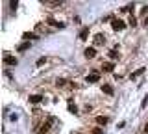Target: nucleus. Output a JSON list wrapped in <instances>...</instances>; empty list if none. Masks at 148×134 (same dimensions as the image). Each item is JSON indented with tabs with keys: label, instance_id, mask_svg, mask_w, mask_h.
Instances as JSON below:
<instances>
[{
	"label": "nucleus",
	"instance_id": "9",
	"mask_svg": "<svg viewBox=\"0 0 148 134\" xmlns=\"http://www.w3.org/2000/svg\"><path fill=\"white\" fill-rule=\"evenodd\" d=\"M102 91H104L106 95H113V86H111V84H104V86H102Z\"/></svg>",
	"mask_w": 148,
	"mask_h": 134
},
{
	"label": "nucleus",
	"instance_id": "22",
	"mask_svg": "<svg viewBox=\"0 0 148 134\" xmlns=\"http://www.w3.org/2000/svg\"><path fill=\"white\" fill-rule=\"evenodd\" d=\"M146 104H148V95L145 97V99H143V108H145V106H146Z\"/></svg>",
	"mask_w": 148,
	"mask_h": 134
},
{
	"label": "nucleus",
	"instance_id": "5",
	"mask_svg": "<svg viewBox=\"0 0 148 134\" xmlns=\"http://www.w3.org/2000/svg\"><path fill=\"white\" fill-rule=\"evenodd\" d=\"M113 69H115L113 62H104V63H102V73H111Z\"/></svg>",
	"mask_w": 148,
	"mask_h": 134
},
{
	"label": "nucleus",
	"instance_id": "10",
	"mask_svg": "<svg viewBox=\"0 0 148 134\" xmlns=\"http://www.w3.org/2000/svg\"><path fill=\"white\" fill-rule=\"evenodd\" d=\"M83 54H85V58H95L96 56V50L92 49V47H89V49H85V52H83Z\"/></svg>",
	"mask_w": 148,
	"mask_h": 134
},
{
	"label": "nucleus",
	"instance_id": "8",
	"mask_svg": "<svg viewBox=\"0 0 148 134\" xmlns=\"http://www.w3.org/2000/svg\"><path fill=\"white\" fill-rule=\"evenodd\" d=\"M104 41H106L104 35H102V34H96V35H95V39H92V43H95V47H98V45L104 43Z\"/></svg>",
	"mask_w": 148,
	"mask_h": 134
},
{
	"label": "nucleus",
	"instance_id": "6",
	"mask_svg": "<svg viewBox=\"0 0 148 134\" xmlns=\"http://www.w3.org/2000/svg\"><path fill=\"white\" fill-rule=\"evenodd\" d=\"M46 22H48L50 26H54V28H65L63 22H58L56 19H52V17H46Z\"/></svg>",
	"mask_w": 148,
	"mask_h": 134
},
{
	"label": "nucleus",
	"instance_id": "15",
	"mask_svg": "<svg viewBox=\"0 0 148 134\" xmlns=\"http://www.w3.org/2000/svg\"><path fill=\"white\" fill-rule=\"evenodd\" d=\"M87 35H89V28H83L80 32V39H87Z\"/></svg>",
	"mask_w": 148,
	"mask_h": 134
},
{
	"label": "nucleus",
	"instance_id": "17",
	"mask_svg": "<svg viewBox=\"0 0 148 134\" xmlns=\"http://www.w3.org/2000/svg\"><path fill=\"white\" fill-rule=\"evenodd\" d=\"M46 62H48V58H39V60H37V67H43Z\"/></svg>",
	"mask_w": 148,
	"mask_h": 134
},
{
	"label": "nucleus",
	"instance_id": "2",
	"mask_svg": "<svg viewBox=\"0 0 148 134\" xmlns=\"http://www.w3.org/2000/svg\"><path fill=\"white\" fill-rule=\"evenodd\" d=\"M111 28H113L115 32L124 30V28H126V22H124L122 19H117V17H115V19H111Z\"/></svg>",
	"mask_w": 148,
	"mask_h": 134
},
{
	"label": "nucleus",
	"instance_id": "3",
	"mask_svg": "<svg viewBox=\"0 0 148 134\" xmlns=\"http://www.w3.org/2000/svg\"><path fill=\"white\" fill-rule=\"evenodd\" d=\"M4 63H6V65H17L18 60H17V56H13V54L4 52Z\"/></svg>",
	"mask_w": 148,
	"mask_h": 134
},
{
	"label": "nucleus",
	"instance_id": "19",
	"mask_svg": "<svg viewBox=\"0 0 148 134\" xmlns=\"http://www.w3.org/2000/svg\"><path fill=\"white\" fill-rule=\"evenodd\" d=\"M28 47H30V45H28V43H21V45H18V50H26Z\"/></svg>",
	"mask_w": 148,
	"mask_h": 134
},
{
	"label": "nucleus",
	"instance_id": "23",
	"mask_svg": "<svg viewBox=\"0 0 148 134\" xmlns=\"http://www.w3.org/2000/svg\"><path fill=\"white\" fill-rule=\"evenodd\" d=\"M145 132H146V134H148V123H146V125H145Z\"/></svg>",
	"mask_w": 148,
	"mask_h": 134
},
{
	"label": "nucleus",
	"instance_id": "24",
	"mask_svg": "<svg viewBox=\"0 0 148 134\" xmlns=\"http://www.w3.org/2000/svg\"><path fill=\"white\" fill-rule=\"evenodd\" d=\"M76 134H80V132H76Z\"/></svg>",
	"mask_w": 148,
	"mask_h": 134
},
{
	"label": "nucleus",
	"instance_id": "7",
	"mask_svg": "<svg viewBox=\"0 0 148 134\" xmlns=\"http://www.w3.org/2000/svg\"><path fill=\"white\" fill-rule=\"evenodd\" d=\"M61 4H63V2H59V0H46L45 6H46V8H61Z\"/></svg>",
	"mask_w": 148,
	"mask_h": 134
},
{
	"label": "nucleus",
	"instance_id": "20",
	"mask_svg": "<svg viewBox=\"0 0 148 134\" xmlns=\"http://www.w3.org/2000/svg\"><path fill=\"white\" fill-rule=\"evenodd\" d=\"M130 24H132V26H135V24H137V19H135V17H133V15L130 17Z\"/></svg>",
	"mask_w": 148,
	"mask_h": 134
},
{
	"label": "nucleus",
	"instance_id": "18",
	"mask_svg": "<svg viewBox=\"0 0 148 134\" xmlns=\"http://www.w3.org/2000/svg\"><path fill=\"white\" fill-rule=\"evenodd\" d=\"M141 73H145V67H141V69H137L135 73H132V78H135V76H139Z\"/></svg>",
	"mask_w": 148,
	"mask_h": 134
},
{
	"label": "nucleus",
	"instance_id": "11",
	"mask_svg": "<svg viewBox=\"0 0 148 134\" xmlns=\"http://www.w3.org/2000/svg\"><path fill=\"white\" fill-rule=\"evenodd\" d=\"M43 101V95H32L30 97V103L32 104H37V103H41Z\"/></svg>",
	"mask_w": 148,
	"mask_h": 134
},
{
	"label": "nucleus",
	"instance_id": "12",
	"mask_svg": "<svg viewBox=\"0 0 148 134\" xmlns=\"http://www.w3.org/2000/svg\"><path fill=\"white\" fill-rule=\"evenodd\" d=\"M69 112H72V114H78V106H76V103L69 101Z\"/></svg>",
	"mask_w": 148,
	"mask_h": 134
},
{
	"label": "nucleus",
	"instance_id": "4",
	"mask_svg": "<svg viewBox=\"0 0 148 134\" xmlns=\"http://www.w3.org/2000/svg\"><path fill=\"white\" fill-rule=\"evenodd\" d=\"M100 80V71H91L87 75V82H98Z\"/></svg>",
	"mask_w": 148,
	"mask_h": 134
},
{
	"label": "nucleus",
	"instance_id": "21",
	"mask_svg": "<svg viewBox=\"0 0 148 134\" xmlns=\"http://www.w3.org/2000/svg\"><path fill=\"white\" fill-rule=\"evenodd\" d=\"M30 37H35V35L32 34V32H30V34H24V39H30Z\"/></svg>",
	"mask_w": 148,
	"mask_h": 134
},
{
	"label": "nucleus",
	"instance_id": "14",
	"mask_svg": "<svg viewBox=\"0 0 148 134\" xmlns=\"http://www.w3.org/2000/svg\"><path fill=\"white\" fill-rule=\"evenodd\" d=\"M108 56L113 58V60H117V58H119V50H117V49H111L109 52H108Z\"/></svg>",
	"mask_w": 148,
	"mask_h": 134
},
{
	"label": "nucleus",
	"instance_id": "13",
	"mask_svg": "<svg viewBox=\"0 0 148 134\" xmlns=\"http://www.w3.org/2000/svg\"><path fill=\"white\" fill-rule=\"evenodd\" d=\"M95 121H96V125H106L108 123V117H106V115H98Z\"/></svg>",
	"mask_w": 148,
	"mask_h": 134
},
{
	"label": "nucleus",
	"instance_id": "16",
	"mask_svg": "<svg viewBox=\"0 0 148 134\" xmlns=\"http://www.w3.org/2000/svg\"><path fill=\"white\" fill-rule=\"evenodd\" d=\"M91 134H104V128H102V127H95L91 131Z\"/></svg>",
	"mask_w": 148,
	"mask_h": 134
},
{
	"label": "nucleus",
	"instance_id": "1",
	"mask_svg": "<svg viewBox=\"0 0 148 134\" xmlns=\"http://www.w3.org/2000/svg\"><path fill=\"white\" fill-rule=\"evenodd\" d=\"M52 123H54V119H52V117L43 119L39 127H35V134H46V132L50 131V127H52Z\"/></svg>",
	"mask_w": 148,
	"mask_h": 134
}]
</instances>
